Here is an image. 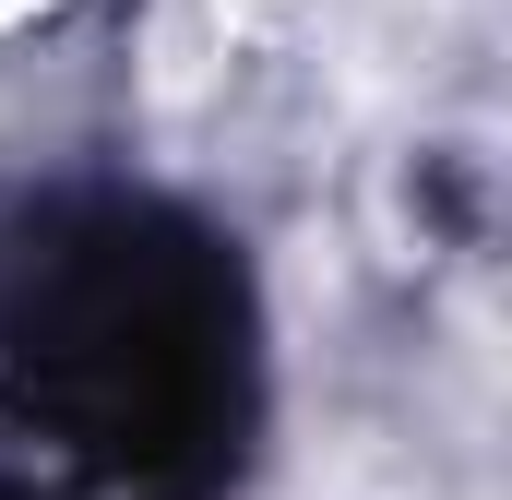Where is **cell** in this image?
Returning a JSON list of instances; mask_svg holds the SVG:
<instances>
[{
    "label": "cell",
    "mask_w": 512,
    "mask_h": 500,
    "mask_svg": "<svg viewBox=\"0 0 512 500\" xmlns=\"http://www.w3.org/2000/svg\"><path fill=\"white\" fill-rule=\"evenodd\" d=\"M310 12H322V60L346 96H405L453 48V0H310Z\"/></svg>",
    "instance_id": "6da1fadb"
},
{
    "label": "cell",
    "mask_w": 512,
    "mask_h": 500,
    "mask_svg": "<svg viewBox=\"0 0 512 500\" xmlns=\"http://www.w3.org/2000/svg\"><path fill=\"white\" fill-rule=\"evenodd\" d=\"M251 24H262V0H155L143 12V96L155 108H203L239 72Z\"/></svg>",
    "instance_id": "7a4b0ae2"
}]
</instances>
